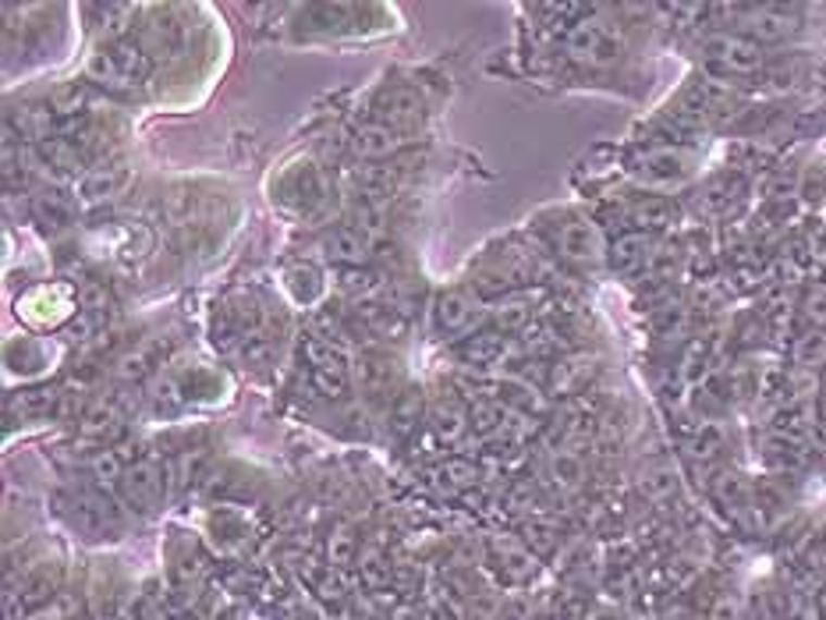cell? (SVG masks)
<instances>
[{
    "instance_id": "cell-5",
    "label": "cell",
    "mask_w": 826,
    "mask_h": 620,
    "mask_svg": "<svg viewBox=\"0 0 826 620\" xmlns=\"http://www.w3.org/2000/svg\"><path fill=\"white\" fill-rule=\"evenodd\" d=\"M18 319H25L29 327H64L67 319H75V313H83V305H78V291L72 284H61V280H53V284H39L33 291H25L18 299Z\"/></svg>"
},
{
    "instance_id": "cell-1",
    "label": "cell",
    "mask_w": 826,
    "mask_h": 620,
    "mask_svg": "<svg viewBox=\"0 0 826 620\" xmlns=\"http://www.w3.org/2000/svg\"><path fill=\"white\" fill-rule=\"evenodd\" d=\"M157 61L149 58V50L139 39H103L86 58V78L107 89H139L153 78Z\"/></svg>"
},
{
    "instance_id": "cell-4",
    "label": "cell",
    "mask_w": 826,
    "mask_h": 620,
    "mask_svg": "<svg viewBox=\"0 0 826 620\" xmlns=\"http://www.w3.org/2000/svg\"><path fill=\"white\" fill-rule=\"evenodd\" d=\"M429 316H433V330H437L443 341H462V337L479 330V322L486 319V305L476 288L454 284V288H443L437 299H433Z\"/></svg>"
},
{
    "instance_id": "cell-36",
    "label": "cell",
    "mask_w": 826,
    "mask_h": 620,
    "mask_svg": "<svg viewBox=\"0 0 826 620\" xmlns=\"http://www.w3.org/2000/svg\"><path fill=\"white\" fill-rule=\"evenodd\" d=\"M642 249H646L642 238H625V241H617V245H614V266L631 269L635 263H642V260H646Z\"/></svg>"
},
{
    "instance_id": "cell-23",
    "label": "cell",
    "mask_w": 826,
    "mask_h": 620,
    "mask_svg": "<svg viewBox=\"0 0 826 620\" xmlns=\"http://www.w3.org/2000/svg\"><path fill=\"white\" fill-rule=\"evenodd\" d=\"M58 404H61L58 387H29V390H18V394L8 397V412L22 415V419H43V415H50Z\"/></svg>"
},
{
    "instance_id": "cell-16",
    "label": "cell",
    "mask_w": 826,
    "mask_h": 620,
    "mask_svg": "<svg viewBox=\"0 0 826 620\" xmlns=\"http://www.w3.org/2000/svg\"><path fill=\"white\" fill-rule=\"evenodd\" d=\"M454 352L468 369H493L508 355V333L497 327H479L476 333L462 337Z\"/></svg>"
},
{
    "instance_id": "cell-13",
    "label": "cell",
    "mask_w": 826,
    "mask_h": 620,
    "mask_svg": "<svg viewBox=\"0 0 826 620\" xmlns=\"http://www.w3.org/2000/svg\"><path fill=\"white\" fill-rule=\"evenodd\" d=\"M72 518L89 539H117V532H121L117 507L111 504V496H103L100 490H75L72 493Z\"/></svg>"
},
{
    "instance_id": "cell-19",
    "label": "cell",
    "mask_w": 826,
    "mask_h": 620,
    "mask_svg": "<svg viewBox=\"0 0 826 620\" xmlns=\"http://www.w3.org/2000/svg\"><path fill=\"white\" fill-rule=\"evenodd\" d=\"M61 589V564L58 560H39L33 564L18 582V599L25 610H43V606L58 596Z\"/></svg>"
},
{
    "instance_id": "cell-28",
    "label": "cell",
    "mask_w": 826,
    "mask_h": 620,
    "mask_svg": "<svg viewBox=\"0 0 826 620\" xmlns=\"http://www.w3.org/2000/svg\"><path fill=\"white\" fill-rule=\"evenodd\" d=\"M359 535H355V529L351 524H337V529L330 532V539H327V560H330V568L334 571H345V568H351V564H359Z\"/></svg>"
},
{
    "instance_id": "cell-3",
    "label": "cell",
    "mask_w": 826,
    "mask_h": 620,
    "mask_svg": "<svg viewBox=\"0 0 826 620\" xmlns=\"http://www.w3.org/2000/svg\"><path fill=\"white\" fill-rule=\"evenodd\" d=\"M699 58L713 78L730 83V78H744L760 72L766 61V50L749 36L724 29V33H710L706 39H699Z\"/></svg>"
},
{
    "instance_id": "cell-33",
    "label": "cell",
    "mask_w": 826,
    "mask_h": 620,
    "mask_svg": "<svg viewBox=\"0 0 826 620\" xmlns=\"http://www.w3.org/2000/svg\"><path fill=\"white\" fill-rule=\"evenodd\" d=\"M522 543L529 546L536 557H547L550 549H553V543H558V539H553V529H550V524H543V521H529V524H525V529H522Z\"/></svg>"
},
{
    "instance_id": "cell-14",
    "label": "cell",
    "mask_w": 826,
    "mask_h": 620,
    "mask_svg": "<svg viewBox=\"0 0 826 620\" xmlns=\"http://www.w3.org/2000/svg\"><path fill=\"white\" fill-rule=\"evenodd\" d=\"M132 181V167L125 160H103V164L89 167L83 178L75 181V199L78 202H107L121 195Z\"/></svg>"
},
{
    "instance_id": "cell-15",
    "label": "cell",
    "mask_w": 826,
    "mask_h": 620,
    "mask_svg": "<svg viewBox=\"0 0 826 620\" xmlns=\"http://www.w3.org/2000/svg\"><path fill=\"white\" fill-rule=\"evenodd\" d=\"M423 422H429V408H426V390L418 383H404L395 401L387 404V429L395 440H409Z\"/></svg>"
},
{
    "instance_id": "cell-24",
    "label": "cell",
    "mask_w": 826,
    "mask_h": 620,
    "mask_svg": "<svg viewBox=\"0 0 826 620\" xmlns=\"http://www.w3.org/2000/svg\"><path fill=\"white\" fill-rule=\"evenodd\" d=\"M139 43L149 50V58H153V61L157 58H171V53L182 47V25L164 18V11H157V18L142 29Z\"/></svg>"
},
{
    "instance_id": "cell-35",
    "label": "cell",
    "mask_w": 826,
    "mask_h": 620,
    "mask_svg": "<svg viewBox=\"0 0 826 620\" xmlns=\"http://www.w3.org/2000/svg\"><path fill=\"white\" fill-rule=\"evenodd\" d=\"M440 476L451 482V486H472V482L479 479V471H476V465L462 461V457H451V461L440 468Z\"/></svg>"
},
{
    "instance_id": "cell-9",
    "label": "cell",
    "mask_w": 826,
    "mask_h": 620,
    "mask_svg": "<svg viewBox=\"0 0 826 620\" xmlns=\"http://www.w3.org/2000/svg\"><path fill=\"white\" fill-rule=\"evenodd\" d=\"M167 490H171L167 468L153 461V457H139V461L125 471V479H121V496H125L128 507L139 510V515H153L157 507H164Z\"/></svg>"
},
{
    "instance_id": "cell-29",
    "label": "cell",
    "mask_w": 826,
    "mask_h": 620,
    "mask_svg": "<svg viewBox=\"0 0 826 620\" xmlns=\"http://www.w3.org/2000/svg\"><path fill=\"white\" fill-rule=\"evenodd\" d=\"M117 426H121V412H117V404L114 401H97L92 408L86 412V419H83V436L86 440H107L111 433H117Z\"/></svg>"
},
{
    "instance_id": "cell-22",
    "label": "cell",
    "mask_w": 826,
    "mask_h": 620,
    "mask_svg": "<svg viewBox=\"0 0 826 620\" xmlns=\"http://www.w3.org/2000/svg\"><path fill=\"white\" fill-rule=\"evenodd\" d=\"M302 358L309 362V369H351L348 352L327 333H305Z\"/></svg>"
},
{
    "instance_id": "cell-11",
    "label": "cell",
    "mask_w": 826,
    "mask_h": 620,
    "mask_svg": "<svg viewBox=\"0 0 826 620\" xmlns=\"http://www.w3.org/2000/svg\"><path fill=\"white\" fill-rule=\"evenodd\" d=\"M692 170H696V153L688 150V145H653V150H646L635 160V174H639L646 185H656V188L681 185Z\"/></svg>"
},
{
    "instance_id": "cell-20",
    "label": "cell",
    "mask_w": 826,
    "mask_h": 620,
    "mask_svg": "<svg viewBox=\"0 0 826 620\" xmlns=\"http://www.w3.org/2000/svg\"><path fill=\"white\" fill-rule=\"evenodd\" d=\"M355 316H359V327L370 337H380V341H401V337L409 333V316H404V308L398 305L370 302V305H359Z\"/></svg>"
},
{
    "instance_id": "cell-6",
    "label": "cell",
    "mask_w": 826,
    "mask_h": 620,
    "mask_svg": "<svg viewBox=\"0 0 826 620\" xmlns=\"http://www.w3.org/2000/svg\"><path fill=\"white\" fill-rule=\"evenodd\" d=\"M351 383L359 387V394L373 404L395 401V394L404 387V369L401 358L390 352H362L351 358Z\"/></svg>"
},
{
    "instance_id": "cell-34",
    "label": "cell",
    "mask_w": 826,
    "mask_h": 620,
    "mask_svg": "<svg viewBox=\"0 0 826 620\" xmlns=\"http://www.w3.org/2000/svg\"><path fill=\"white\" fill-rule=\"evenodd\" d=\"M642 490L653 496V501H660V496H671L674 490H678V476H674L671 468H653L642 476Z\"/></svg>"
},
{
    "instance_id": "cell-10",
    "label": "cell",
    "mask_w": 826,
    "mask_h": 620,
    "mask_svg": "<svg viewBox=\"0 0 826 620\" xmlns=\"http://www.w3.org/2000/svg\"><path fill=\"white\" fill-rule=\"evenodd\" d=\"M373 121L395 128L401 135L418 131L426 121V100L415 86H384L373 100Z\"/></svg>"
},
{
    "instance_id": "cell-18",
    "label": "cell",
    "mask_w": 826,
    "mask_h": 620,
    "mask_svg": "<svg viewBox=\"0 0 826 620\" xmlns=\"http://www.w3.org/2000/svg\"><path fill=\"white\" fill-rule=\"evenodd\" d=\"M429 429L440 443H458L468 433V408L458 397V390H443V394L429 404Z\"/></svg>"
},
{
    "instance_id": "cell-30",
    "label": "cell",
    "mask_w": 826,
    "mask_h": 620,
    "mask_svg": "<svg viewBox=\"0 0 826 620\" xmlns=\"http://www.w3.org/2000/svg\"><path fill=\"white\" fill-rule=\"evenodd\" d=\"M309 387L323 401H341L351 390V369H309Z\"/></svg>"
},
{
    "instance_id": "cell-26",
    "label": "cell",
    "mask_w": 826,
    "mask_h": 620,
    "mask_svg": "<svg viewBox=\"0 0 826 620\" xmlns=\"http://www.w3.org/2000/svg\"><path fill=\"white\" fill-rule=\"evenodd\" d=\"M135 465V457H128L121 447H100L89 457V476L100 482V486H121L125 471Z\"/></svg>"
},
{
    "instance_id": "cell-25",
    "label": "cell",
    "mask_w": 826,
    "mask_h": 620,
    "mask_svg": "<svg viewBox=\"0 0 826 620\" xmlns=\"http://www.w3.org/2000/svg\"><path fill=\"white\" fill-rule=\"evenodd\" d=\"M547 479L558 490H578L581 482H586V457L567 447H558L547 461Z\"/></svg>"
},
{
    "instance_id": "cell-7",
    "label": "cell",
    "mask_w": 826,
    "mask_h": 620,
    "mask_svg": "<svg viewBox=\"0 0 826 620\" xmlns=\"http://www.w3.org/2000/svg\"><path fill=\"white\" fill-rule=\"evenodd\" d=\"M553 252H558L564 263L600 266L606 260V241H603L600 224L581 217V213H572V217L558 224V231H553Z\"/></svg>"
},
{
    "instance_id": "cell-2",
    "label": "cell",
    "mask_w": 826,
    "mask_h": 620,
    "mask_svg": "<svg viewBox=\"0 0 826 620\" xmlns=\"http://www.w3.org/2000/svg\"><path fill=\"white\" fill-rule=\"evenodd\" d=\"M564 58L575 61L581 67H592V72H603V67H614L625 61V36L614 22H603V18H578L564 29Z\"/></svg>"
},
{
    "instance_id": "cell-37",
    "label": "cell",
    "mask_w": 826,
    "mask_h": 620,
    "mask_svg": "<svg viewBox=\"0 0 826 620\" xmlns=\"http://www.w3.org/2000/svg\"><path fill=\"white\" fill-rule=\"evenodd\" d=\"M497 620H533V606L525 596H511L504 599V610H500Z\"/></svg>"
},
{
    "instance_id": "cell-38",
    "label": "cell",
    "mask_w": 826,
    "mask_h": 620,
    "mask_svg": "<svg viewBox=\"0 0 826 620\" xmlns=\"http://www.w3.org/2000/svg\"><path fill=\"white\" fill-rule=\"evenodd\" d=\"M667 620H696L692 613H685V610H678V613H671Z\"/></svg>"
},
{
    "instance_id": "cell-32",
    "label": "cell",
    "mask_w": 826,
    "mask_h": 620,
    "mask_svg": "<svg viewBox=\"0 0 826 620\" xmlns=\"http://www.w3.org/2000/svg\"><path fill=\"white\" fill-rule=\"evenodd\" d=\"M500 610H504V596H500L497 589H479L468 596L465 620H497Z\"/></svg>"
},
{
    "instance_id": "cell-17",
    "label": "cell",
    "mask_w": 826,
    "mask_h": 620,
    "mask_svg": "<svg viewBox=\"0 0 826 620\" xmlns=\"http://www.w3.org/2000/svg\"><path fill=\"white\" fill-rule=\"evenodd\" d=\"M351 150H355L359 160L380 164V160H390L404 150V135L380 125V121H365V125H359L355 135H351Z\"/></svg>"
},
{
    "instance_id": "cell-8",
    "label": "cell",
    "mask_w": 826,
    "mask_h": 620,
    "mask_svg": "<svg viewBox=\"0 0 826 620\" xmlns=\"http://www.w3.org/2000/svg\"><path fill=\"white\" fill-rule=\"evenodd\" d=\"M536 277V255L529 249L508 245L504 252L490 255V263L483 266V274L476 277V291L483 294H508L514 288L529 284Z\"/></svg>"
},
{
    "instance_id": "cell-31",
    "label": "cell",
    "mask_w": 826,
    "mask_h": 620,
    "mask_svg": "<svg viewBox=\"0 0 826 620\" xmlns=\"http://www.w3.org/2000/svg\"><path fill=\"white\" fill-rule=\"evenodd\" d=\"M586 376H592V366H586V362H575V358L558 362V366L550 369V390L553 394H575Z\"/></svg>"
},
{
    "instance_id": "cell-21",
    "label": "cell",
    "mask_w": 826,
    "mask_h": 620,
    "mask_svg": "<svg viewBox=\"0 0 826 620\" xmlns=\"http://www.w3.org/2000/svg\"><path fill=\"white\" fill-rule=\"evenodd\" d=\"M493 554H497V560H500V574H504L508 582H514V585H518V582H529V578L536 574V568H539V564H536L539 557L533 554L529 546L522 543V539H518V543H514V539H497V543H493Z\"/></svg>"
},
{
    "instance_id": "cell-12",
    "label": "cell",
    "mask_w": 826,
    "mask_h": 620,
    "mask_svg": "<svg viewBox=\"0 0 826 620\" xmlns=\"http://www.w3.org/2000/svg\"><path fill=\"white\" fill-rule=\"evenodd\" d=\"M320 249H323V260L334 263V266H345V269H359L365 266L373 252V235L365 231L359 224H334L327 235L320 238Z\"/></svg>"
},
{
    "instance_id": "cell-27",
    "label": "cell",
    "mask_w": 826,
    "mask_h": 620,
    "mask_svg": "<svg viewBox=\"0 0 826 620\" xmlns=\"http://www.w3.org/2000/svg\"><path fill=\"white\" fill-rule=\"evenodd\" d=\"M75 202H78L75 195H64V192H58V188H47V192H39L36 202H33L36 220L47 224V227H64V224H72V217H75Z\"/></svg>"
}]
</instances>
